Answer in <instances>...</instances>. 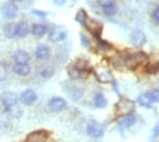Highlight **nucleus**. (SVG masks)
Returning <instances> with one entry per match:
<instances>
[{
  "mask_svg": "<svg viewBox=\"0 0 159 142\" xmlns=\"http://www.w3.org/2000/svg\"><path fill=\"white\" fill-rule=\"evenodd\" d=\"M147 62H148V57L143 52H137L135 54H129V56L125 57V67L128 69H136L140 65Z\"/></svg>",
  "mask_w": 159,
  "mask_h": 142,
  "instance_id": "obj_2",
  "label": "nucleus"
},
{
  "mask_svg": "<svg viewBox=\"0 0 159 142\" xmlns=\"http://www.w3.org/2000/svg\"><path fill=\"white\" fill-rule=\"evenodd\" d=\"M18 2H22V0H8V3H14V4L18 3Z\"/></svg>",
  "mask_w": 159,
  "mask_h": 142,
  "instance_id": "obj_35",
  "label": "nucleus"
},
{
  "mask_svg": "<svg viewBox=\"0 0 159 142\" xmlns=\"http://www.w3.org/2000/svg\"><path fill=\"white\" fill-rule=\"evenodd\" d=\"M67 37V30L61 26H56L49 32V41L50 42H60Z\"/></svg>",
  "mask_w": 159,
  "mask_h": 142,
  "instance_id": "obj_7",
  "label": "nucleus"
},
{
  "mask_svg": "<svg viewBox=\"0 0 159 142\" xmlns=\"http://www.w3.org/2000/svg\"><path fill=\"white\" fill-rule=\"evenodd\" d=\"M34 56L37 60H46L50 56V49L46 45H38L34 52Z\"/></svg>",
  "mask_w": 159,
  "mask_h": 142,
  "instance_id": "obj_16",
  "label": "nucleus"
},
{
  "mask_svg": "<svg viewBox=\"0 0 159 142\" xmlns=\"http://www.w3.org/2000/svg\"><path fill=\"white\" fill-rule=\"evenodd\" d=\"M86 131H87V136L91 138H101L105 133V127L103 125H101L98 122H90L87 127H86Z\"/></svg>",
  "mask_w": 159,
  "mask_h": 142,
  "instance_id": "obj_4",
  "label": "nucleus"
},
{
  "mask_svg": "<svg viewBox=\"0 0 159 142\" xmlns=\"http://www.w3.org/2000/svg\"><path fill=\"white\" fill-rule=\"evenodd\" d=\"M29 60H30V54L23 49L16 50L15 54H14V61H15V64H27Z\"/></svg>",
  "mask_w": 159,
  "mask_h": 142,
  "instance_id": "obj_15",
  "label": "nucleus"
},
{
  "mask_svg": "<svg viewBox=\"0 0 159 142\" xmlns=\"http://www.w3.org/2000/svg\"><path fill=\"white\" fill-rule=\"evenodd\" d=\"M30 31H31L33 35H35V37H44L46 32H48V27L42 23H35V24L31 26Z\"/></svg>",
  "mask_w": 159,
  "mask_h": 142,
  "instance_id": "obj_18",
  "label": "nucleus"
},
{
  "mask_svg": "<svg viewBox=\"0 0 159 142\" xmlns=\"http://www.w3.org/2000/svg\"><path fill=\"white\" fill-rule=\"evenodd\" d=\"M136 103L139 104L140 107H143V108H151L152 107V101L148 99V96L146 93H140L139 96H137V99H136Z\"/></svg>",
  "mask_w": 159,
  "mask_h": 142,
  "instance_id": "obj_20",
  "label": "nucleus"
},
{
  "mask_svg": "<svg viewBox=\"0 0 159 142\" xmlns=\"http://www.w3.org/2000/svg\"><path fill=\"white\" fill-rule=\"evenodd\" d=\"M0 100H2V104L3 107H4L6 111H12L14 108L16 107V103H18V97L16 95L14 92H10V91H7L2 95V97H0Z\"/></svg>",
  "mask_w": 159,
  "mask_h": 142,
  "instance_id": "obj_3",
  "label": "nucleus"
},
{
  "mask_svg": "<svg viewBox=\"0 0 159 142\" xmlns=\"http://www.w3.org/2000/svg\"><path fill=\"white\" fill-rule=\"evenodd\" d=\"M20 101L25 104V105H31L35 103V100H37V93H35L34 89H25L22 93H20Z\"/></svg>",
  "mask_w": 159,
  "mask_h": 142,
  "instance_id": "obj_8",
  "label": "nucleus"
},
{
  "mask_svg": "<svg viewBox=\"0 0 159 142\" xmlns=\"http://www.w3.org/2000/svg\"><path fill=\"white\" fill-rule=\"evenodd\" d=\"M83 26L87 28L89 31H91L93 34L95 35V37H99L101 30H102V24H101L99 22H97V20H94V19H90V18H87Z\"/></svg>",
  "mask_w": 159,
  "mask_h": 142,
  "instance_id": "obj_11",
  "label": "nucleus"
},
{
  "mask_svg": "<svg viewBox=\"0 0 159 142\" xmlns=\"http://www.w3.org/2000/svg\"><path fill=\"white\" fill-rule=\"evenodd\" d=\"M94 105H95L97 108H106L107 107V100L106 97L103 96L101 92H97L95 95H94Z\"/></svg>",
  "mask_w": 159,
  "mask_h": 142,
  "instance_id": "obj_19",
  "label": "nucleus"
},
{
  "mask_svg": "<svg viewBox=\"0 0 159 142\" xmlns=\"http://www.w3.org/2000/svg\"><path fill=\"white\" fill-rule=\"evenodd\" d=\"M147 41V37L146 34L142 31V30H133L132 34H131V42L133 46L136 47H142L144 43Z\"/></svg>",
  "mask_w": 159,
  "mask_h": 142,
  "instance_id": "obj_9",
  "label": "nucleus"
},
{
  "mask_svg": "<svg viewBox=\"0 0 159 142\" xmlns=\"http://www.w3.org/2000/svg\"><path fill=\"white\" fill-rule=\"evenodd\" d=\"M48 107H49V110L53 111V112H60V111H64L67 108V101L64 100L63 97L55 96V97H52V99H49Z\"/></svg>",
  "mask_w": 159,
  "mask_h": 142,
  "instance_id": "obj_5",
  "label": "nucleus"
},
{
  "mask_svg": "<svg viewBox=\"0 0 159 142\" xmlns=\"http://www.w3.org/2000/svg\"><path fill=\"white\" fill-rule=\"evenodd\" d=\"M30 32V28H29V26L26 23H16V30H15V34H16V37H19V38H25L26 35Z\"/></svg>",
  "mask_w": 159,
  "mask_h": 142,
  "instance_id": "obj_21",
  "label": "nucleus"
},
{
  "mask_svg": "<svg viewBox=\"0 0 159 142\" xmlns=\"http://www.w3.org/2000/svg\"><path fill=\"white\" fill-rule=\"evenodd\" d=\"M2 15L7 19H14L18 15V7L14 3H6L2 7Z\"/></svg>",
  "mask_w": 159,
  "mask_h": 142,
  "instance_id": "obj_10",
  "label": "nucleus"
},
{
  "mask_svg": "<svg viewBox=\"0 0 159 142\" xmlns=\"http://www.w3.org/2000/svg\"><path fill=\"white\" fill-rule=\"evenodd\" d=\"M49 133L45 130H35V131L27 134L26 142H48Z\"/></svg>",
  "mask_w": 159,
  "mask_h": 142,
  "instance_id": "obj_6",
  "label": "nucleus"
},
{
  "mask_svg": "<svg viewBox=\"0 0 159 142\" xmlns=\"http://www.w3.org/2000/svg\"><path fill=\"white\" fill-rule=\"evenodd\" d=\"M95 76H97V79H98V81L103 83V84L114 81V77H113V75L110 73V71H107V69H105V68L98 69V71L95 72Z\"/></svg>",
  "mask_w": 159,
  "mask_h": 142,
  "instance_id": "obj_12",
  "label": "nucleus"
},
{
  "mask_svg": "<svg viewBox=\"0 0 159 142\" xmlns=\"http://www.w3.org/2000/svg\"><path fill=\"white\" fill-rule=\"evenodd\" d=\"M117 6L116 4H110V6H106V7H102V12L105 14L106 16H113L117 14Z\"/></svg>",
  "mask_w": 159,
  "mask_h": 142,
  "instance_id": "obj_23",
  "label": "nucleus"
},
{
  "mask_svg": "<svg viewBox=\"0 0 159 142\" xmlns=\"http://www.w3.org/2000/svg\"><path fill=\"white\" fill-rule=\"evenodd\" d=\"M98 4L101 7H106V6H110V4H114V0H97Z\"/></svg>",
  "mask_w": 159,
  "mask_h": 142,
  "instance_id": "obj_29",
  "label": "nucleus"
},
{
  "mask_svg": "<svg viewBox=\"0 0 159 142\" xmlns=\"http://www.w3.org/2000/svg\"><path fill=\"white\" fill-rule=\"evenodd\" d=\"M15 30H16V23H8V24H6V26H4V35H6L7 38L16 37Z\"/></svg>",
  "mask_w": 159,
  "mask_h": 142,
  "instance_id": "obj_22",
  "label": "nucleus"
},
{
  "mask_svg": "<svg viewBox=\"0 0 159 142\" xmlns=\"http://www.w3.org/2000/svg\"><path fill=\"white\" fill-rule=\"evenodd\" d=\"M152 19H154L155 23L159 24V7H157V8L154 10V12H152Z\"/></svg>",
  "mask_w": 159,
  "mask_h": 142,
  "instance_id": "obj_30",
  "label": "nucleus"
},
{
  "mask_svg": "<svg viewBox=\"0 0 159 142\" xmlns=\"http://www.w3.org/2000/svg\"><path fill=\"white\" fill-rule=\"evenodd\" d=\"M110 49V45L107 42H103L102 39L98 38V50L99 52H106V50Z\"/></svg>",
  "mask_w": 159,
  "mask_h": 142,
  "instance_id": "obj_27",
  "label": "nucleus"
},
{
  "mask_svg": "<svg viewBox=\"0 0 159 142\" xmlns=\"http://www.w3.org/2000/svg\"><path fill=\"white\" fill-rule=\"evenodd\" d=\"M67 72H68V76L72 79V80H79V79H82V77H84L86 73L87 72H84V71H82L80 68H78L76 65H70L67 69Z\"/></svg>",
  "mask_w": 159,
  "mask_h": 142,
  "instance_id": "obj_14",
  "label": "nucleus"
},
{
  "mask_svg": "<svg viewBox=\"0 0 159 142\" xmlns=\"http://www.w3.org/2000/svg\"><path fill=\"white\" fill-rule=\"evenodd\" d=\"M7 76H8V67L4 62H0V81L6 80Z\"/></svg>",
  "mask_w": 159,
  "mask_h": 142,
  "instance_id": "obj_25",
  "label": "nucleus"
},
{
  "mask_svg": "<svg viewBox=\"0 0 159 142\" xmlns=\"http://www.w3.org/2000/svg\"><path fill=\"white\" fill-rule=\"evenodd\" d=\"M80 41H82V45L84 46L86 49H90V47H91V45H90V41L87 39V37H86V35L80 34Z\"/></svg>",
  "mask_w": 159,
  "mask_h": 142,
  "instance_id": "obj_28",
  "label": "nucleus"
},
{
  "mask_svg": "<svg viewBox=\"0 0 159 142\" xmlns=\"http://www.w3.org/2000/svg\"><path fill=\"white\" fill-rule=\"evenodd\" d=\"M52 75L53 73H52V71H50V69H42V71H41V76H42V77H50Z\"/></svg>",
  "mask_w": 159,
  "mask_h": 142,
  "instance_id": "obj_31",
  "label": "nucleus"
},
{
  "mask_svg": "<svg viewBox=\"0 0 159 142\" xmlns=\"http://www.w3.org/2000/svg\"><path fill=\"white\" fill-rule=\"evenodd\" d=\"M12 71H14V73H15L16 76L25 77V76L30 75L31 68H30V65H29V64H14Z\"/></svg>",
  "mask_w": 159,
  "mask_h": 142,
  "instance_id": "obj_13",
  "label": "nucleus"
},
{
  "mask_svg": "<svg viewBox=\"0 0 159 142\" xmlns=\"http://www.w3.org/2000/svg\"><path fill=\"white\" fill-rule=\"evenodd\" d=\"M75 19H76V22H79L80 24H84L86 19H87V15H86V11L84 10H79L76 16H75Z\"/></svg>",
  "mask_w": 159,
  "mask_h": 142,
  "instance_id": "obj_26",
  "label": "nucleus"
},
{
  "mask_svg": "<svg viewBox=\"0 0 159 142\" xmlns=\"http://www.w3.org/2000/svg\"><path fill=\"white\" fill-rule=\"evenodd\" d=\"M33 14H35V15H39V16H45L46 14L42 12V11H33Z\"/></svg>",
  "mask_w": 159,
  "mask_h": 142,
  "instance_id": "obj_34",
  "label": "nucleus"
},
{
  "mask_svg": "<svg viewBox=\"0 0 159 142\" xmlns=\"http://www.w3.org/2000/svg\"><path fill=\"white\" fill-rule=\"evenodd\" d=\"M137 118L135 114H131V115H126L124 116V118L121 119L120 122H118V126L121 127V129H129V127H132L133 125L136 123Z\"/></svg>",
  "mask_w": 159,
  "mask_h": 142,
  "instance_id": "obj_17",
  "label": "nucleus"
},
{
  "mask_svg": "<svg viewBox=\"0 0 159 142\" xmlns=\"http://www.w3.org/2000/svg\"><path fill=\"white\" fill-rule=\"evenodd\" d=\"M147 96H148V99H150L152 103H159V89H151V91H148V92L146 93Z\"/></svg>",
  "mask_w": 159,
  "mask_h": 142,
  "instance_id": "obj_24",
  "label": "nucleus"
},
{
  "mask_svg": "<svg viewBox=\"0 0 159 142\" xmlns=\"http://www.w3.org/2000/svg\"><path fill=\"white\" fill-rule=\"evenodd\" d=\"M159 136V122L155 125V127H154V130H152V137L155 138V137H158Z\"/></svg>",
  "mask_w": 159,
  "mask_h": 142,
  "instance_id": "obj_32",
  "label": "nucleus"
},
{
  "mask_svg": "<svg viewBox=\"0 0 159 142\" xmlns=\"http://www.w3.org/2000/svg\"><path fill=\"white\" fill-rule=\"evenodd\" d=\"M52 2L55 3L56 6H64V4H66L67 0H52Z\"/></svg>",
  "mask_w": 159,
  "mask_h": 142,
  "instance_id": "obj_33",
  "label": "nucleus"
},
{
  "mask_svg": "<svg viewBox=\"0 0 159 142\" xmlns=\"http://www.w3.org/2000/svg\"><path fill=\"white\" fill-rule=\"evenodd\" d=\"M135 111V103L132 100L126 99V97H121L120 100L114 105V114L116 116H121L124 118L126 115H131Z\"/></svg>",
  "mask_w": 159,
  "mask_h": 142,
  "instance_id": "obj_1",
  "label": "nucleus"
}]
</instances>
